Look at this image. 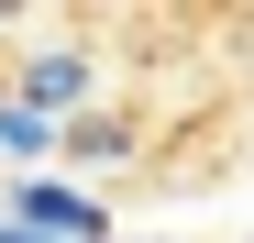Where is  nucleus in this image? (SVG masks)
I'll return each mask as SVG.
<instances>
[{"mask_svg": "<svg viewBox=\"0 0 254 243\" xmlns=\"http://www.w3.org/2000/svg\"><path fill=\"white\" fill-rule=\"evenodd\" d=\"M11 100H22L33 122H56V133H66V122H89V111H100V56L56 33V45H33V56L11 66Z\"/></svg>", "mask_w": 254, "mask_h": 243, "instance_id": "1", "label": "nucleus"}, {"mask_svg": "<svg viewBox=\"0 0 254 243\" xmlns=\"http://www.w3.org/2000/svg\"><path fill=\"white\" fill-rule=\"evenodd\" d=\"M11 221L45 243H111V199L77 177H11Z\"/></svg>", "mask_w": 254, "mask_h": 243, "instance_id": "2", "label": "nucleus"}, {"mask_svg": "<svg viewBox=\"0 0 254 243\" xmlns=\"http://www.w3.org/2000/svg\"><path fill=\"white\" fill-rule=\"evenodd\" d=\"M66 133H56V122H33L11 89H0V166H22V177H45V155H56Z\"/></svg>", "mask_w": 254, "mask_h": 243, "instance_id": "3", "label": "nucleus"}, {"mask_svg": "<svg viewBox=\"0 0 254 243\" xmlns=\"http://www.w3.org/2000/svg\"><path fill=\"white\" fill-rule=\"evenodd\" d=\"M56 155H77V166H133V122H122V111H89V122H66Z\"/></svg>", "mask_w": 254, "mask_h": 243, "instance_id": "4", "label": "nucleus"}, {"mask_svg": "<svg viewBox=\"0 0 254 243\" xmlns=\"http://www.w3.org/2000/svg\"><path fill=\"white\" fill-rule=\"evenodd\" d=\"M0 243H45V232H22V221H11V210H0Z\"/></svg>", "mask_w": 254, "mask_h": 243, "instance_id": "5", "label": "nucleus"}]
</instances>
